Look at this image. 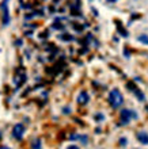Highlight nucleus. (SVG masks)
I'll return each mask as SVG.
<instances>
[{
    "label": "nucleus",
    "mask_w": 148,
    "mask_h": 149,
    "mask_svg": "<svg viewBox=\"0 0 148 149\" xmlns=\"http://www.w3.org/2000/svg\"><path fill=\"white\" fill-rule=\"evenodd\" d=\"M107 100H109V104L112 106V109H118L124 103V96H122V94H121V91L118 88H114V90L110 91Z\"/></svg>",
    "instance_id": "nucleus-1"
},
{
    "label": "nucleus",
    "mask_w": 148,
    "mask_h": 149,
    "mask_svg": "<svg viewBox=\"0 0 148 149\" xmlns=\"http://www.w3.org/2000/svg\"><path fill=\"white\" fill-rule=\"evenodd\" d=\"M139 115H137L136 111L133 110H129V109H124L121 110V114H120V125H128L130 119H137Z\"/></svg>",
    "instance_id": "nucleus-2"
},
{
    "label": "nucleus",
    "mask_w": 148,
    "mask_h": 149,
    "mask_svg": "<svg viewBox=\"0 0 148 149\" xmlns=\"http://www.w3.org/2000/svg\"><path fill=\"white\" fill-rule=\"evenodd\" d=\"M25 126L23 123H16L14 127H12V137L15 138V140H18V141H20L22 138H23V134H25Z\"/></svg>",
    "instance_id": "nucleus-3"
},
{
    "label": "nucleus",
    "mask_w": 148,
    "mask_h": 149,
    "mask_svg": "<svg viewBox=\"0 0 148 149\" xmlns=\"http://www.w3.org/2000/svg\"><path fill=\"white\" fill-rule=\"evenodd\" d=\"M76 102H78V104H82V106L87 104V103L90 102V95H88V92H87V91H82V92L78 95Z\"/></svg>",
    "instance_id": "nucleus-4"
},
{
    "label": "nucleus",
    "mask_w": 148,
    "mask_h": 149,
    "mask_svg": "<svg viewBox=\"0 0 148 149\" xmlns=\"http://www.w3.org/2000/svg\"><path fill=\"white\" fill-rule=\"evenodd\" d=\"M1 11H3V24L7 26L10 23V14H8V7H7V1L6 0L1 4Z\"/></svg>",
    "instance_id": "nucleus-5"
},
{
    "label": "nucleus",
    "mask_w": 148,
    "mask_h": 149,
    "mask_svg": "<svg viewBox=\"0 0 148 149\" xmlns=\"http://www.w3.org/2000/svg\"><path fill=\"white\" fill-rule=\"evenodd\" d=\"M136 138L139 140V142H141L143 145H148V133L144 132V130H141L139 133L136 134Z\"/></svg>",
    "instance_id": "nucleus-6"
},
{
    "label": "nucleus",
    "mask_w": 148,
    "mask_h": 149,
    "mask_svg": "<svg viewBox=\"0 0 148 149\" xmlns=\"http://www.w3.org/2000/svg\"><path fill=\"white\" fill-rule=\"evenodd\" d=\"M117 30H118V33H120L121 36L125 37V38H126V37L129 36L128 31H126V30H125V29L122 27V26H121V22H118V20H117Z\"/></svg>",
    "instance_id": "nucleus-7"
},
{
    "label": "nucleus",
    "mask_w": 148,
    "mask_h": 149,
    "mask_svg": "<svg viewBox=\"0 0 148 149\" xmlns=\"http://www.w3.org/2000/svg\"><path fill=\"white\" fill-rule=\"evenodd\" d=\"M133 92H135V95H136L137 96V99H139V100H140V102H144L145 100V96H144V94H143V92H141L140 90H139V87H137L136 90L133 91Z\"/></svg>",
    "instance_id": "nucleus-8"
},
{
    "label": "nucleus",
    "mask_w": 148,
    "mask_h": 149,
    "mask_svg": "<svg viewBox=\"0 0 148 149\" xmlns=\"http://www.w3.org/2000/svg\"><path fill=\"white\" fill-rule=\"evenodd\" d=\"M137 41L141 43H144V45H148V36L147 34H140V36L137 37Z\"/></svg>",
    "instance_id": "nucleus-9"
},
{
    "label": "nucleus",
    "mask_w": 148,
    "mask_h": 149,
    "mask_svg": "<svg viewBox=\"0 0 148 149\" xmlns=\"http://www.w3.org/2000/svg\"><path fill=\"white\" fill-rule=\"evenodd\" d=\"M94 119H95L97 122H103V121H105V115H103L102 113H98V114H95V115H94Z\"/></svg>",
    "instance_id": "nucleus-10"
},
{
    "label": "nucleus",
    "mask_w": 148,
    "mask_h": 149,
    "mask_svg": "<svg viewBox=\"0 0 148 149\" xmlns=\"http://www.w3.org/2000/svg\"><path fill=\"white\" fill-rule=\"evenodd\" d=\"M78 140H80L82 141V144L83 145H87V142H88V136H86V134H79V137H78Z\"/></svg>",
    "instance_id": "nucleus-11"
},
{
    "label": "nucleus",
    "mask_w": 148,
    "mask_h": 149,
    "mask_svg": "<svg viewBox=\"0 0 148 149\" xmlns=\"http://www.w3.org/2000/svg\"><path fill=\"white\" fill-rule=\"evenodd\" d=\"M31 148L33 149H41V140H34L33 144H31Z\"/></svg>",
    "instance_id": "nucleus-12"
},
{
    "label": "nucleus",
    "mask_w": 148,
    "mask_h": 149,
    "mask_svg": "<svg viewBox=\"0 0 148 149\" xmlns=\"http://www.w3.org/2000/svg\"><path fill=\"white\" fill-rule=\"evenodd\" d=\"M53 29H56V30H62L64 29V24H61L59 22V19L55 20V23H53Z\"/></svg>",
    "instance_id": "nucleus-13"
},
{
    "label": "nucleus",
    "mask_w": 148,
    "mask_h": 149,
    "mask_svg": "<svg viewBox=\"0 0 148 149\" xmlns=\"http://www.w3.org/2000/svg\"><path fill=\"white\" fill-rule=\"evenodd\" d=\"M59 38L62 39V41H74V37L69 36V34H62V36H60Z\"/></svg>",
    "instance_id": "nucleus-14"
},
{
    "label": "nucleus",
    "mask_w": 148,
    "mask_h": 149,
    "mask_svg": "<svg viewBox=\"0 0 148 149\" xmlns=\"http://www.w3.org/2000/svg\"><path fill=\"white\" fill-rule=\"evenodd\" d=\"M126 87H128L129 91H135L137 88V86L135 84V83H132V81H128V83H126Z\"/></svg>",
    "instance_id": "nucleus-15"
},
{
    "label": "nucleus",
    "mask_w": 148,
    "mask_h": 149,
    "mask_svg": "<svg viewBox=\"0 0 148 149\" xmlns=\"http://www.w3.org/2000/svg\"><path fill=\"white\" fill-rule=\"evenodd\" d=\"M118 142H120V146H126V145H128V138H126V137H121Z\"/></svg>",
    "instance_id": "nucleus-16"
},
{
    "label": "nucleus",
    "mask_w": 148,
    "mask_h": 149,
    "mask_svg": "<svg viewBox=\"0 0 148 149\" xmlns=\"http://www.w3.org/2000/svg\"><path fill=\"white\" fill-rule=\"evenodd\" d=\"M62 114H71V109L69 107H64L62 109Z\"/></svg>",
    "instance_id": "nucleus-17"
},
{
    "label": "nucleus",
    "mask_w": 148,
    "mask_h": 149,
    "mask_svg": "<svg viewBox=\"0 0 148 149\" xmlns=\"http://www.w3.org/2000/svg\"><path fill=\"white\" fill-rule=\"evenodd\" d=\"M22 42H23L22 39H16V41H15V45H16V46H22Z\"/></svg>",
    "instance_id": "nucleus-18"
},
{
    "label": "nucleus",
    "mask_w": 148,
    "mask_h": 149,
    "mask_svg": "<svg viewBox=\"0 0 148 149\" xmlns=\"http://www.w3.org/2000/svg\"><path fill=\"white\" fill-rule=\"evenodd\" d=\"M67 149H80V148H79L78 145H69V146H68V148H67Z\"/></svg>",
    "instance_id": "nucleus-19"
},
{
    "label": "nucleus",
    "mask_w": 148,
    "mask_h": 149,
    "mask_svg": "<svg viewBox=\"0 0 148 149\" xmlns=\"http://www.w3.org/2000/svg\"><path fill=\"white\" fill-rule=\"evenodd\" d=\"M124 56H125V57H128V58H129V57H130V56H129V52H128V49H125V50H124Z\"/></svg>",
    "instance_id": "nucleus-20"
},
{
    "label": "nucleus",
    "mask_w": 148,
    "mask_h": 149,
    "mask_svg": "<svg viewBox=\"0 0 148 149\" xmlns=\"http://www.w3.org/2000/svg\"><path fill=\"white\" fill-rule=\"evenodd\" d=\"M0 149H11L10 146H6V145H3V146H0Z\"/></svg>",
    "instance_id": "nucleus-21"
},
{
    "label": "nucleus",
    "mask_w": 148,
    "mask_h": 149,
    "mask_svg": "<svg viewBox=\"0 0 148 149\" xmlns=\"http://www.w3.org/2000/svg\"><path fill=\"white\" fill-rule=\"evenodd\" d=\"M109 3H116V1H118V0H107Z\"/></svg>",
    "instance_id": "nucleus-22"
},
{
    "label": "nucleus",
    "mask_w": 148,
    "mask_h": 149,
    "mask_svg": "<svg viewBox=\"0 0 148 149\" xmlns=\"http://www.w3.org/2000/svg\"><path fill=\"white\" fill-rule=\"evenodd\" d=\"M1 137H3V133H1V132H0V140H1Z\"/></svg>",
    "instance_id": "nucleus-23"
},
{
    "label": "nucleus",
    "mask_w": 148,
    "mask_h": 149,
    "mask_svg": "<svg viewBox=\"0 0 148 149\" xmlns=\"http://www.w3.org/2000/svg\"><path fill=\"white\" fill-rule=\"evenodd\" d=\"M6 1H8V0H6Z\"/></svg>",
    "instance_id": "nucleus-24"
}]
</instances>
